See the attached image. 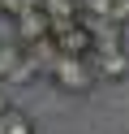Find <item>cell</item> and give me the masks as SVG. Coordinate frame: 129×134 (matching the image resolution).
I'll use <instances>...</instances> for the list:
<instances>
[{
	"instance_id": "cell-1",
	"label": "cell",
	"mask_w": 129,
	"mask_h": 134,
	"mask_svg": "<svg viewBox=\"0 0 129 134\" xmlns=\"http://www.w3.org/2000/svg\"><path fill=\"white\" fill-rule=\"evenodd\" d=\"M52 82L65 95H90L95 82H99V74H95L90 56H56L52 61Z\"/></svg>"
},
{
	"instance_id": "cell-2",
	"label": "cell",
	"mask_w": 129,
	"mask_h": 134,
	"mask_svg": "<svg viewBox=\"0 0 129 134\" xmlns=\"http://www.w3.org/2000/svg\"><path fill=\"white\" fill-rule=\"evenodd\" d=\"M13 22H17V39H13L17 48H34V43H43V39L52 35V22H47L43 9H30V13H22V18H13Z\"/></svg>"
},
{
	"instance_id": "cell-3",
	"label": "cell",
	"mask_w": 129,
	"mask_h": 134,
	"mask_svg": "<svg viewBox=\"0 0 129 134\" xmlns=\"http://www.w3.org/2000/svg\"><path fill=\"white\" fill-rule=\"evenodd\" d=\"M77 13H95V22H108V26H120L129 13V0H77ZM82 26H90V22H82Z\"/></svg>"
},
{
	"instance_id": "cell-4",
	"label": "cell",
	"mask_w": 129,
	"mask_h": 134,
	"mask_svg": "<svg viewBox=\"0 0 129 134\" xmlns=\"http://www.w3.org/2000/svg\"><path fill=\"white\" fill-rule=\"evenodd\" d=\"M90 65H95V74H99V78H108V82H120V78L129 74L125 48H103V52H90Z\"/></svg>"
},
{
	"instance_id": "cell-5",
	"label": "cell",
	"mask_w": 129,
	"mask_h": 134,
	"mask_svg": "<svg viewBox=\"0 0 129 134\" xmlns=\"http://www.w3.org/2000/svg\"><path fill=\"white\" fill-rule=\"evenodd\" d=\"M0 134H34V121L22 108H9V113H0Z\"/></svg>"
},
{
	"instance_id": "cell-6",
	"label": "cell",
	"mask_w": 129,
	"mask_h": 134,
	"mask_svg": "<svg viewBox=\"0 0 129 134\" xmlns=\"http://www.w3.org/2000/svg\"><path fill=\"white\" fill-rule=\"evenodd\" d=\"M34 78H39V61H30V56L22 52V61H17L13 69H9V78H4V82H13V87H22V82H34Z\"/></svg>"
},
{
	"instance_id": "cell-7",
	"label": "cell",
	"mask_w": 129,
	"mask_h": 134,
	"mask_svg": "<svg viewBox=\"0 0 129 134\" xmlns=\"http://www.w3.org/2000/svg\"><path fill=\"white\" fill-rule=\"evenodd\" d=\"M17 61H22V48H17L13 39H9V43H0V82L9 78V69H13Z\"/></svg>"
},
{
	"instance_id": "cell-8",
	"label": "cell",
	"mask_w": 129,
	"mask_h": 134,
	"mask_svg": "<svg viewBox=\"0 0 129 134\" xmlns=\"http://www.w3.org/2000/svg\"><path fill=\"white\" fill-rule=\"evenodd\" d=\"M0 9H4L9 18H22V13H30V9H39V0H0Z\"/></svg>"
},
{
	"instance_id": "cell-9",
	"label": "cell",
	"mask_w": 129,
	"mask_h": 134,
	"mask_svg": "<svg viewBox=\"0 0 129 134\" xmlns=\"http://www.w3.org/2000/svg\"><path fill=\"white\" fill-rule=\"evenodd\" d=\"M9 108H13V104H9V99H4V95H0V113H9Z\"/></svg>"
}]
</instances>
